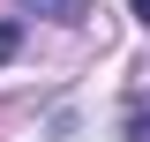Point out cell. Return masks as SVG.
I'll return each instance as SVG.
<instances>
[{
	"instance_id": "1",
	"label": "cell",
	"mask_w": 150,
	"mask_h": 142,
	"mask_svg": "<svg viewBox=\"0 0 150 142\" xmlns=\"http://www.w3.org/2000/svg\"><path fill=\"white\" fill-rule=\"evenodd\" d=\"M30 15H53V22H68V15H83V0H23Z\"/></svg>"
},
{
	"instance_id": "4",
	"label": "cell",
	"mask_w": 150,
	"mask_h": 142,
	"mask_svg": "<svg viewBox=\"0 0 150 142\" xmlns=\"http://www.w3.org/2000/svg\"><path fill=\"white\" fill-rule=\"evenodd\" d=\"M128 8H135V15H143V22H150V0H128Z\"/></svg>"
},
{
	"instance_id": "3",
	"label": "cell",
	"mask_w": 150,
	"mask_h": 142,
	"mask_svg": "<svg viewBox=\"0 0 150 142\" xmlns=\"http://www.w3.org/2000/svg\"><path fill=\"white\" fill-rule=\"evenodd\" d=\"M8 53H15V22H0V60H8Z\"/></svg>"
},
{
	"instance_id": "2",
	"label": "cell",
	"mask_w": 150,
	"mask_h": 142,
	"mask_svg": "<svg viewBox=\"0 0 150 142\" xmlns=\"http://www.w3.org/2000/svg\"><path fill=\"white\" fill-rule=\"evenodd\" d=\"M128 135H135V142H150V112H128Z\"/></svg>"
}]
</instances>
